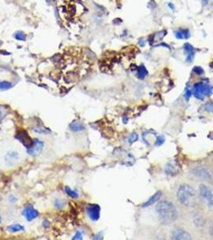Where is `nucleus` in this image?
Listing matches in <instances>:
<instances>
[{
  "label": "nucleus",
  "instance_id": "obj_2",
  "mask_svg": "<svg viewBox=\"0 0 213 240\" xmlns=\"http://www.w3.org/2000/svg\"><path fill=\"white\" fill-rule=\"evenodd\" d=\"M178 199L180 203L186 207L193 206L196 202V193L194 189L189 185H182L179 188L177 193Z\"/></svg>",
  "mask_w": 213,
  "mask_h": 240
},
{
  "label": "nucleus",
  "instance_id": "obj_1",
  "mask_svg": "<svg viewBox=\"0 0 213 240\" xmlns=\"http://www.w3.org/2000/svg\"><path fill=\"white\" fill-rule=\"evenodd\" d=\"M156 209L160 219L163 223L170 224L177 219V210L172 202L162 201L159 202Z\"/></svg>",
  "mask_w": 213,
  "mask_h": 240
},
{
  "label": "nucleus",
  "instance_id": "obj_21",
  "mask_svg": "<svg viewBox=\"0 0 213 240\" xmlns=\"http://www.w3.org/2000/svg\"><path fill=\"white\" fill-rule=\"evenodd\" d=\"M83 236H84V235H83V233H82L81 231H77L76 234L75 235V236L72 238V239H83Z\"/></svg>",
  "mask_w": 213,
  "mask_h": 240
},
{
  "label": "nucleus",
  "instance_id": "obj_15",
  "mask_svg": "<svg viewBox=\"0 0 213 240\" xmlns=\"http://www.w3.org/2000/svg\"><path fill=\"white\" fill-rule=\"evenodd\" d=\"M175 36L179 39L181 38H187L189 37V32L188 30H180L175 32Z\"/></svg>",
  "mask_w": 213,
  "mask_h": 240
},
{
  "label": "nucleus",
  "instance_id": "obj_5",
  "mask_svg": "<svg viewBox=\"0 0 213 240\" xmlns=\"http://www.w3.org/2000/svg\"><path fill=\"white\" fill-rule=\"evenodd\" d=\"M87 215L92 221H97L100 216V207L97 204H90L87 207Z\"/></svg>",
  "mask_w": 213,
  "mask_h": 240
},
{
  "label": "nucleus",
  "instance_id": "obj_9",
  "mask_svg": "<svg viewBox=\"0 0 213 240\" xmlns=\"http://www.w3.org/2000/svg\"><path fill=\"white\" fill-rule=\"evenodd\" d=\"M172 239H190L191 236L187 231L182 229H176L174 230L172 233Z\"/></svg>",
  "mask_w": 213,
  "mask_h": 240
},
{
  "label": "nucleus",
  "instance_id": "obj_3",
  "mask_svg": "<svg viewBox=\"0 0 213 240\" xmlns=\"http://www.w3.org/2000/svg\"><path fill=\"white\" fill-rule=\"evenodd\" d=\"M213 92V88L209 84L204 83H197L193 87L192 93L196 98L203 99L205 96H210Z\"/></svg>",
  "mask_w": 213,
  "mask_h": 240
},
{
  "label": "nucleus",
  "instance_id": "obj_8",
  "mask_svg": "<svg viewBox=\"0 0 213 240\" xmlns=\"http://www.w3.org/2000/svg\"><path fill=\"white\" fill-rule=\"evenodd\" d=\"M43 143L40 140H35L33 142V144L31 145V147L27 148V153L30 155L35 156V155H38L42 151L43 148Z\"/></svg>",
  "mask_w": 213,
  "mask_h": 240
},
{
  "label": "nucleus",
  "instance_id": "obj_27",
  "mask_svg": "<svg viewBox=\"0 0 213 240\" xmlns=\"http://www.w3.org/2000/svg\"><path fill=\"white\" fill-rule=\"evenodd\" d=\"M101 234H102V233H99V235H96L94 238H95V239H102V238H103V237H102V235H100Z\"/></svg>",
  "mask_w": 213,
  "mask_h": 240
},
{
  "label": "nucleus",
  "instance_id": "obj_12",
  "mask_svg": "<svg viewBox=\"0 0 213 240\" xmlns=\"http://www.w3.org/2000/svg\"><path fill=\"white\" fill-rule=\"evenodd\" d=\"M184 49L187 52V62H192L194 58V48L192 46H191L189 43H186L184 45Z\"/></svg>",
  "mask_w": 213,
  "mask_h": 240
},
{
  "label": "nucleus",
  "instance_id": "obj_28",
  "mask_svg": "<svg viewBox=\"0 0 213 240\" xmlns=\"http://www.w3.org/2000/svg\"><path fill=\"white\" fill-rule=\"evenodd\" d=\"M210 232H211V236H212V238H213V223L211 224V228H210Z\"/></svg>",
  "mask_w": 213,
  "mask_h": 240
},
{
  "label": "nucleus",
  "instance_id": "obj_19",
  "mask_svg": "<svg viewBox=\"0 0 213 240\" xmlns=\"http://www.w3.org/2000/svg\"><path fill=\"white\" fill-rule=\"evenodd\" d=\"M14 38H16V39H18V40L24 41L26 39V35H25V34H24L23 32H22V31H18L17 33L14 34Z\"/></svg>",
  "mask_w": 213,
  "mask_h": 240
},
{
  "label": "nucleus",
  "instance_id": "obj_16",
  "mask_svg": "<svg viewBox=\"0 0 213 240\" xmlns=\"http://www.w3.org/2000/svg\"><path fill=\"white\" fill-rule=\"evenodd\" d=\"M148 74V71H147L146 68L144 67V66H140L138 67V71H137V75L139 77V79H144V77L146 76Z\"/></svg>",
  "mask_w": 213,
  "mask_h": 240
},
{
  "label": "nucleus",
  "instance_id": "obj_23",
  "mask_svg": "<svg viewBox=\"0 0 213 240\" xmlns=\"http://www.w3.org/2000/svg\"><path fill=\"white\" fill-rule=\"evenodd\" d=\"M163 143H164V137L163 136H159L157 138V141H156V144L158 146H161Z\"/></svg>",
  "mask_w": 213,
  "mask_h": 240
},
{
  "label": "nucleus",
  "instance_id": "obj_10",
  "mask_svg": "<svg viewBox=\"0 0 213 240\" xmlns=\"http://www.w3.org/2000/svg\"><path fill=\"white\" fill-rule=\"evenodd\" d=\"M194 174L196 175H197L198 177L201 178H204V179H208L210 180L211 179V173L208 171V169L204 168L203 166H198L194 170Z\"/></svg>",
  "mask_w": 213,
  "mask_h": 240
},
{
  "label": "nucleus",
  "instance_id": "obj_14",
  "mask_svg": "<svg viewBox=\"0 0 213 240\" xmlns=\"http://www.w3.org/2000/svg\"><path fill=\"white\" fill-rule=\"evenodd\" d=\"M7 231L9 232H19V231H24V227L23 226H21L20 224H14V225H11L7 227Z\"/></svg>",
  "mask_w": 213,
  "mask_h": 240
},
{
  "label": "nucleus",
  "instance_id": "obj_22",
  "mask_svg": "<svg viewBox=\"0 0 213 240\" xmlns=\"http://www.w3.org/2000/svg\"><path fill=\"white\" fill-rule=\"evenodd\" d=\"M137 138H138V135H137V134H132V135L130 136L129 138V143H134L135 141L137 140Z\"/></svg>",
  "mask_w": 213,
  "mask_h": 240
},
{
  "label": "nucleus",
  "instance_id": "obj_13",
  "mask_svg": "<svg viewBox=\"0 0 213 240\" xmlns=\"http://www.w3.org/2000/svg\"><path fill=\"white\" fill-rule=\"evenodd\" d=\"M70 128L73 131H81L85 129V126L80 122L74 121L70 124Z\"/></svg>",
  "mask_w": 213,
  "mask_h": 240
},
{
  "label": "nucleus",
  "instance_id": "obj_26",
  "mask_svg": "<svg viewBox=\"0 0 213 240\" xmlns=\"http://www.w3.org/2000/svg\"><path fill=\"white\" fill-rule=\"evenodd\" d=\"M191 91L189 90H187V91L186 92V99H188L190 98V95H191Z\"/></svg>",
  "mask_w": 213,
  "mask_h": 240
},
{
  "label": "nucleus",
  "instance_id": "obj_17",
  "mask_svg": "<svg viewBox=\"0 0 213 240\" xmlns=\"http://www.w3.org/2000/svg\"><path fill=\"white\" fill-rule=\"evenodd\" d=\"M65 192L67 193V195L70 197L73 198V199H77L79 198V194L75 191V190H72L69 187H65Z\"/></svg>",
  "mask_w": 213,
  "mask_h": 240
},
{
  "label": "nucleus",
  "instance_id": "obj_6",
  "mask_svg": "<svg viewBox=\"0 0 213 240\" xmlns=\"http://www.w3.org/2000/svg\"><path fill=\"white\" fill-rule=\"evenodd\" d=\"M16 138L26 148L31 147L34 141L31 139L26 131H19L16 135Z\"/></svg>",
  "mask_w": 213,
  "mask_h": 240
},
{
  "label": "nucleus",
  "instance_id": "obj_4",
  "mask_svg": "<svg viewBox=\"0 0 213 240\" xmlns=\"http://www.w3.org/2000/svg\"><path fill=\"white\" fill-rule=\"evenodd\" d=\"M199 195L202 199L206 201L210 207H213V194L211 189L205 185H200L199 187Z\"/></svg>",
  "mask_w": 213,
  "mask_h": 240
},
{
  "label": "nucleus",
  "instance_id": "obj_18",
  "mask_svg": "<svg viewBox=\"0 0 213 240\" xmlns=\"http://www.w3.org/2000/svg\"><path fill=\"white\" fill-rule=\"evenodd\" d=\"M12 87H13V84L11 83H10V82H7V81L0 82V90H9Z\"/></svg>",
  "mask_w": 213,
  "mask_h": 240
},
{
  "label": "nucleus",
  "instance_id": "obj_11",
  "mask_svg": "<svg viewBox=\"0 0 213 240\" xmlns=\"http://www.w3.org/2000/svg\"><path fill=\"white\" fill-rule=\"evenodd\" d=\"M161 195H162V193H161V191H157V192L155 194V195H153L152 196H151L150 199H149L148 201H147L145 203H144V205H143V207H150V206H151V205L155 204L157 201H158L160 199Z\"/></svg>",
  "mask_w": 213,
  "mask_h": 240
},
{
  "label": "nucleus",
  "instance_id": "obj_20",
  "mask_svg": "<svg viewBox=\"0 0 213 240\" xmlns=\"http://www.w3.org/2000/svg\"><path fill=\"white\" fill-rule=\"evenodd\" d=\"M55 207H56L57 209H62V207H64V202H63V201H62V200H59V199L55 200Z\"/></svg>",
  "mask_w": 213,
  "mask_h": 240
},
{
  "label": "nucleus",
  "instance_id": "obj_25",
  "mask_svg": "<svg viewBox=\"0 0 213 240\" xmlns=\"http://www.w3.org/2000/svg\"><path fill=\"white\" fill-rule=\"evenodd\" d=\"M193 71H194L196 73H197L198 74H202L203 73H204V71H203V69L202 68H200V67H195L194 69H193Z\"/></svg>",
  "mask_w": 213,
  "mask_h": 240
},
{
  "label": "nucleus",
  "instance_id": "obj_24",
  "mask_svg": "<svg viewBox=\"0 0 213 240\" xmlns=\"http://www.w3.org/2000/svg\"><path fill=\"white\" fill-rule=\"evenodd\" d=\"M204 108H205L207 111L213 112V104H211V103H208V104H206L204 106Z\"/></svg>",
  "mask_w": 213,
  "mask_h": 240
},
{
  "label": "nucleus",
  "instance_id": "obj_7",
  "mask_svg": "<svg viewBox=\"0 0 213 240\" xmlns=\"http://www.w3.org/2000/svg\"><path fill=\"white\" fill-rule=\"evenodd\" d=\"M23 215L26 218L27 221L31 222L38 216V212L32 206H27L23 211Z\"/></svg>",
  "mask_w": 213,
  "mask_h": 240
}]
</instances>
